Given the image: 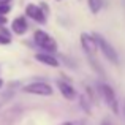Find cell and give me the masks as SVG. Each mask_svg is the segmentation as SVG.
Masks as SVG:
<instances>
[{
	"mask_svg": "<svg viewBox=\"0 0 125 125\" xmlns=\"http://www.w3.org/2000/svg\"><path fill=\"white\" fill-rule=\"evenodd\" d=\"M57 87H59V90H60V94L63 95L67 100H73V98L76 97L74 89L71 87L68 83H65V81H57Z\"/></svg>",
	"mask_w": 125,
	"mask_h": 125,
	"instance_id": "9",
	"label": "cell"
},
{
	"mask_svg": "<svg viewBox=\"0 0 125 125\" xmlns=\"http://www.w3.org/2000/svg\"><path fill=\"white\" fill-rule=\"evenodd\" d=\"M10 43H11V38H8L3 33H0V44H10Z\"/></svg>",
	"mask_w": 125,
	"mask_h": 125,
	"instance_id": "12",
	"label": "cell"
},
{
	"mask_svg": "<svg viewBox=\"0 0 125 125\" xmlns=\"http://www.w3.org/2000/svg\"><path fill=\"white\" fill-rule=\"evenodd\" d=\"M81 46H83V49H84L85 52H87L89 55H94L95 52L98 51L94 35L85 33V32H83V33H81Z\"/></svg>",
	"mask_w": 125,
	"mask_h": 125,
	"instance_id": "6",
	"label": "cell"
},
{
	"mask_svg": "<svg viewBox=\"0 0 125 125\" xmlns=\"http://www.w3.org/2000/svg\"><path fill=\"white\" fill-rule=\"evenodd\" d=\"M10 10H11L10 5H0V16H5L6 13H10Z\"/></svg>",
	"mask_w": 125,
	"mask_h": 125,
	"instance_id": "11",
	"label": "cell"
},
{
	"mask_svg": "<svg viewBox=\"0 0 125 125\" xmlns=\"http://www.w3.org/2000/svg\"><path fill=\"white\" fill-rule=\"evenodd\" d=\"M25 14L29 16L30 19H33L35 22H40V24H44L46 22V14L43 13V10L35 3H29L25 6Z\"/></svg>",
	"mask_w": 125,
	"mask_h": 125,
	"instance_id": "5",
	"label": "cell"
},
{
	"mask_svg": "<svg viewBox=\"0 0 125 125\" xmlns=\"http://www.w3.org/2000/svg\"><path fill=\"white\" fill-rule=\"evenodd\" d=\"M35 59H37L38 62H41L43 65H48V67H52V68H57L59 65V60L54 57V55H51V54H46V52H40V54H37L35 55Z\"/></svg>",
	"mask_w": 125,
	"mask_h": 125,
	"instance_id": "8",
	"label": "cell"
},
{
	"mask_svg": "<svg viewBox=\"0 0 125 125\" xmlns=\"http://www.w3.org/2000/svg\"><path fill=\"white\" fill-rule=\"evenodd\" d=\"M27 29H29V24H27V21H25V18L19 16V18L13 19V22H11V30L14 32L16 35H24L25 32H27Z\"/></svg>",
	"mask_w": 125,
	"mask_h": 125,
	"instance_id": "7",
	"label": "cell"
},
{
	"mask_svg": "<svg viewBox=\"0 0 125 125\" xmlns=\"http://www.w3.org/2000/svg\"><path fill=\"white\" fill-rule=\"evenodd\" d=\"M5 24H6V18L5 16H0V27H3Z\"/></svg>",
	"mask_w": 125,
	"mask_h": 125,
	"instance_id": "13",
	"label": "cell"
},
{
	"mask_svg": "<svg viewBox=\"0 0 125 125\" xmlns=\"http://www.w3.org/2000/svg\"><path fill=\"white\" fill-rule=\"evenodd\" d=\"M94 38H95V43H97V48L100 49L101 52H103L104 57H106L109 62H113V63H119V57H117L116 49H114L113 46L109 44V43L104 40V38L101 37V35L94 33Z\"/></svg>",
	"mask_w": 125,
	"mask_h": 125,
	"instance_id": "2",
	"label": "cell"
},
{
	"mask_svg": "<svg viewBox=\"0 0 125 125\" xmlns=\"http://www.w3.org/2000/svg\"><path fill=\"white\" fill-rule=\"evenodd\" d=\"M33 41L40 46L43 51H46V54H48V52H55L57 51V43H55V40L49 33H46L44 30H35Z\"/></svg>",
	"mask_w": 125,
	"mask_h": 125,
	"instance_id": "1",
	"label": "cell"
},
{
	"mask_svg": "<svg viewBox=\"0 0 125 125\" xmlns=\"http://www.w3.org/2000/svg\"><path fill=\"white\" fill-rule=\"evenodd\" d=\"M22 90H24L25 94L41 95V97H49V95H52V87H51L48 83H41V81H38V83H32V84L25 85Z\"/></svg>",
	"mask_w": 125,
	"mask_h": 125,
	"instance_id": "4",
	"label": "cell"
},
{
	"mask_svg": "<svg viewBox=\"0 0 125 125\" xmlns=\"http://www.w3.org/2000/svg\"><path fill=\"white\" fill-rule=\"evenodd\" d=\"M87 2H89V8L94 14H97L101 10V0H87Z\"/></svg>",
	"mask_w": 125,
	"mask_h": 125,
	"instance_id": "10",
	"label": "cell"
},
{
	"mask_svg": "<svg viewBox=\"0 0 125 125\" xmlns=\"http://www.w3.org/2000/svg\"><path fill=\"white\" fill-rule=\"evenodd\" d=\"M2 85H3V81H2V79H0V89H2Z\"/></svg>",
	"mask_w": 125,
	"mask_h": 125,
	"instance_id": "16",
	"label": "cell"
},
{
	"mask_svg": "<svg viewBox=\"0 0 125 125\" xmlns=\"http://www.w3.org/2000/svg\"><path fill=\"white\" fill-rule=\"evenodd\" d=\"M62 125H76V124H73V122H63Z\"/></svg>",
	"mask_w": 125,
	"mask_h": 125,
	"instance_id": "15",
	"label": "cell"
},
{
	"mask_svg": "<svg viewBox=\"0 0 125 125\" xmlns=\"http://www.w3.org/2000/svg\"><path fill=\"white\" fill-rule=\"evenodd\" d=\"M11 0H0V5H10Z\"/></svg>",
	"mask_w": 125,
	"mask_h": 125,
	"instance_id": "14",
	"label": "cell"
},
{
	"mask_svg": "<svg viewBox=\"0 0 125 125\" xmlns=\"http://www.w3.org/2000/svg\"><path fill=\"white\" fill-rule=\"evenodd\" d=\"M57 2H59V0H57Z\"/></svg>",
	"mask_w": 125,
	"mask_h": 125,
	"instance_id": "18",
	"label": "cell"
},
{
	"mask_svg": "<svg viewBox=\"0 0 125 125\" xmlns=\"http://www.w3.org/2000/svg\"><path fill=\"white\" fill-rule=\"evenodd\" d=\"M100 92H101V95H103L104 101H106L108 108H109L114 114H119V101H117L116 92L111 89V85H108V84L100 85Z\"/></svg>",
	"mask_w": 125,
	"mask_h": 125,
	"instance_id": "3",
	"label": "cell"
},
{
	"mask_svg": "<svg viewBox=\"0 0 125 125\" xmlns=\"http://www.w3.org/2000/svg\"><path fill=\"white\" fill-rule=\"evenodd\" d=\"M124 113H125V103H124Z\"/></svg>",
	"mask_w": 125,
	"mask_h": 125,
	"instance_id": "17",
	"label": "cell"
}]
</instances>
